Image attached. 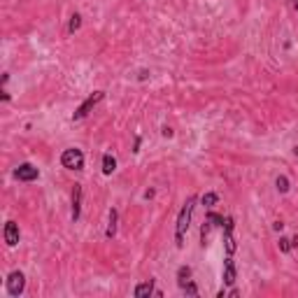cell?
<instances>
[{
  "mask_svg": "<svg viewBox=\"0 0 298 298\" xmlns=\"http://www.w3.org/2000/svg\"><path fill=\"white\" fill-rule=\"evenodd\" d=\"M193 208H196V196L186 198V203L182 205V210H179V214H177V224H175V245H177V249L184 247V236H186V231H189V226H191Z\"/></svg>",
  "mask_w": 298,
  "mask_h": 298,
  "instance_id": "6da1fadb",
  "label": "cell"
},
{
  "mask_svg": "<svg viewBox=\"0 0 298 298\" xmlns=\"http://www.w3.org/2000/svg\"><path fill=\"white\" fill-rule=\"evenodd\" d=\"M61 166L68 168V170H82L84 168V154H82V149H77V147L63 149Z\"/></svg>",
  "mask_w": 298,
  "mask_h": 298,
  "instance_id": "7a4b0ae2",
  "label": "cell"
},
{
  "mask_svg": "<svg viewBox=\"0 0 298 298\" xmlns=\"http://www.w3.org/2000/svg\"><path fill=\"white\" fill-rule=\"evenodd\" d=\"M103 98H105V91H93V93H91V96H89L87 100H84V103H82V105L75 110V114H72V121L84 119V117H87V114L91 112V110H93V107H96L98 103L103 100Z\"/></svg>",
  "mask_w": 298,
  "mask_h": 298,
  "instance_id": "3957f363",
  "label": "cell"
},
{
  "mask_svg": "<svg viewBox=\"0 0 298 298\" xmlns=\"http://www.w3.org/2000/svg\"><path fill=\"white\" fill-rule=\"evenodd\" d=\"M26 289V275L21 270H12L7 275V294L12 298H19Z\"/></svg>",
  "mask_w": 298,
  "mask_h": 298,
  "instance_id": "277c9868",
  "label": "cell"
},
{
  "mask_svg": "<svg viewBox=\"0 0 298 298\" xmlns=\"http://www.w3.org/2000/svg\"><path fill=\"white\" fill-rule=\"evenodd\" d=\"M233 228H236V221L233 217H226L224 219V247H226V256H233L238 249L236 236H233Z\"/></svg>",
  "mask_w": 298,
  "mask_h": 298,
  "instance_id": "5b68a950",
  "label": "cell"
},
{
  "mask_svg": "<svg viewBox=\"0 0 298 298\" xmlns=\"http://www.w3.org/2000/svg\"><path fill=\"white\" fill-rule=\"evenodd\" d=\"M14 177H17L19 182H35L37 177H40V170H37L33 163H21V166L14 170Z\"/></svg>",
  "mask_w": 298,
  "mask_h": 298,
  "instance_id": "8992f818",
  "label": "cell"
},
{
  "mask_svg": "<svg viewBox=\"0 0 298 298\" xmlns=\"http://www.w3.org/2000/svg\"><path fill=\"white\" fill-rule=\"evenodd\" d=\"M221 280L226 287H233L238 280V268H236V261H233V256H226L224 259V272H221Z\"/></svg>",
  "mask_w": 298,
  "mask_h": 298,
  "instance_id": "52a82bcc",
  "label": "cell"
},
{
  "mask_svg": "<svg viewBox=\"0 0 298 298\" xmlns=\"http://www.w3.org/2000/svg\"><path fill=\"white\" fill-rule=\"evenodd\" d=\"M2 236H5V242H7V247H17L19 245V238H21V231H19L17 221H7V224H5V231H2Z\"/></svg>",
  "mask_w": 298,
  "mask_h": 298,
  "instance_id": "ba28073f",
  "label": "cell"
},
{
  "mask_svg": "<svg viewBox=\"0 0 298 298\" xmlns=\"http://www.w3.org/2000/svg\"><path fill=\"white\" fill-rule=\"evenodd\" d=\"M79 214H82V184H75L72 189V221L79 219Z\"/></svg>",
  "mask_w": 298,
  "mask_h": 298,
  "instance_id": "9c48e42d",
  "label": "cell"
},
{
  "mask_svg": "<svg viewBox=\"0 0 298 298\" xmlns=\"http://www.w3.org/2000/svg\"><path fill=\"white\" fill-rule=\"evenodd\" d=\"M156 294V289H154V280H147V282H140L138 287H135V291H133V296L135 298H149Z\"/></svg>",
  "mask_w": 298,
  "mask_h": 298,
  "instance_id": "30bf717a",
  "label": "cell"
},
{
  "mask_svg": "<svg viewBox=\"0 0 298 298\" xmlns=\"http://www.w3.org/2000/svg\"><path fill=\"white\" fill-rule=\"evenodd\" d=\"M117 221H119V212L112 208V210H110V221H107V231H105L107 240H112V238L117 236Z\"/></svg>",
  "mask_w": 298,
  "mask_h": 298,
  "instance_id": "8fae6325",
  "label": "cell"
},
{
  "mask_svg": "<svg viewBox=\"0 0 298 298\" xmlns=\"http://www.w3.org/2000/svg\"><path fill=\"white\" fill-rule=\"evenodd\" d=\"M186 282H191V268L189 266H179L177 268V287L182 289Z\"/></svg>",
  "mask_w": 298,
  "mask_h": 298,
  "instance_id": "7c38bea8",
  "label": "cell"
},
{
  "mask_svg": "<svg viewBox=\"0 0 298 298\" xmlns=\"http://www.w3.org/2000/svg\"><path fill=\"white\" fill-rule=\"evenodd\" d=\"M114 170H117V158L112 154H105L103 156V175H112Z\"/></svg>",
  "mask_w": 298,
  "mask_h": 298,
  "instance_id": "4fadbf2b",
  "label": "cell"
},
{
  "mask_svg": "<svg viewBox=\"0 0 298 298\" xmlns=\"http://www.w3.org/2000/svg\"><path fill=\"white\" fill-rule=\"evenodd\" d=\"M201 203H203V208H214V205L219 203V193L208 191V193H205V196L201 198Z\"/></svg>",
  "mask_w": 298,
  "mask_h": 298,
  "instance_id": "5bb4252c",
  "label": "cell"
},
{
  "mask_svg": "<svg viewBox=\"0 0 298 298\" xmlns=\"http://www.w3.org/2000/svg\"><path fill=\"white\" fill-rule=\"evenodd\" d=\"M275 189L280 193H287L289 191V177H284V175H280L277 179H275Z\"/></svg>",
  "mask_w": 298,
  "mask_h": 298,
  "instance_id": "9a60e30c",
  "label": "cell"
},
{
  "mask_svg": "<svg viewBox=\"0 0 298 298\" xmlns=\"http://www.w3.org/2000/svg\"><path fill=\"white\" fill-rule=\"evenodd\" d=\"M79 28H82V17H79V14H72L70 24H68V33H77Z\"/></svg>",
  "mask_w": 298,
  "mask_h": 298,
  "instance_id": "2e32d148",
  "label": "cell"
},
{
  "mask_svg": "<svg viewBox=\"0 0 298 298\" xmlns=\"http://www.w3.org/2000/svg\"><path fill=\"white\" fill-rule=\"evenodd\" d=\"M277 247H280V252H284V254H289L291 249H294V245H291V238L280 236V242H277Z\"/></svg>",
  "mask_w": 298,
  "mask_h": 298,
  "instance_id": "e0dca14e",
  "label": "cell"
},
{
  "mask_svg": "<svg viewBox=\"0 0 298 298\" xmlns=\"http://www.w3.org/2000/svg\"><path fill=\"white\" fill-rule=\"evenodd\" d=\"M205 219L210 221L212 226H224V217L217 214V212H208V217H205Z\"/></svg>",
  "mask_w": 298,
  "mask_h": 298,
  "instance_id": "ac0fdd59",
  "label": "cell"
},
{
  "mask_svg": "<svg viewBox=\"0 0 298 298\" xmlns=\"http://www.w3.org/2000/svg\"><path fill=\"white\" fill-rule=\"evenodd\" d=\"M182 291H184L186 296H198V287H196V282H186L184 287H182Z\"/></svg>",
  "mask_w": 298,
  "mask_h": 298,
  "instance_id": "d6986e66",
  "label": "cell"
},
{
  "mask_svg": "<svg viewBox=\"0 0 298 298\" xmlns=\"http://www.w3.org/2000/svg\"><path fill=\"white\" fill-rule=\"evenodd\" d=\"M161 135H163V138H173V135H175V131H173L170 126H163V128H161Z\"/></svg>",
  "mask_w": 298,
  "mask_h": 298,
  "instance_id": "ffe728a7",
  "label": "cell"
},
{
  "mask_svg": "<svg viewBox=\"0 0 298 298\" xmlns=\"http://www.w3.org/2000/svg\"><path fill=\"white\" fill-rule=\"evenodd\" d=\"M147 77H149V72H147V70H142L140 75H138V79H147Z\"/></svg>",
  "mask_w": 298,
  "mask_h": 298,
  "instance_id": "44dd1931",
  "label": "cell"
},
{
  "mask_svg": "<svg viewBox=\"0 0 298 298\" xmlns=\"http://www.w3.org/2000/svg\"><path fill=\"white\" fill-rule=\"evenodd\" d=\"M294 5H296V9H298V2H294Z\"/></svg>",
  "mask_w": 298,
  "mask_h": 298,
  "instance_id": "7402d4cb",
  "label": "cell"
},
{
  "mask_svg": "<svg viewBox=\"0 0 298 298\" xmlns=\"http://www.w3.org/2000/svg\"><path fill=\"white\" fill-rule=\"evenodd\" d=\"M294 2H298V0H294Z\"/></svg>",
  "mask_w": 298,
  "mask_h": 298,
  "instance_id": "603a6c76",
  "label": "cell"
}]
</instances>
